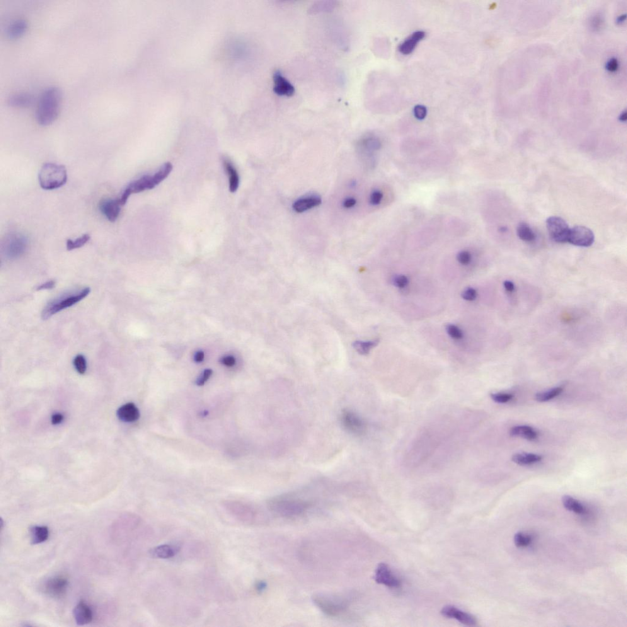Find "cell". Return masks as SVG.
Here are the masks:
<instances>
[{
  "instance_id": "obj_1",
  "label": "cell",
  "mask_w": 627,
  "mask_h": 627,
  "mask_svg": "<svg viewBox=\"0 0 627 627\" xmlns=\"http://www.w3.org/2000/svg\"><path fill=\"white\" fill-rule=\"evenodd\" d=\"M445 435V432L437 427L423 430L409 448L406 456V464L411 468H416L424 464L439 449Z\"/></svg>"
},
{
  "instance_id": "obj_2",
  "label": "cell",
  "mask_w": 627,
  "mask_h": 627,
  "mask_svg": "<svg viewBox=\"0 0 627 627\" xmlns=\"http://www.w3.org/2000/svg\"><path fill=\"white\" fill-rule=\"evenodd\" d=\"M62 102V92L57 87H49L43 91L39 101L36 120L39 125L46 127L59 117Z\"/></svg>"
},
{
  "instance_id": "obj_3",
  "label": "cell",
  "mask_w": 627,
  "mask_h": 627,
  "mask_svg": "<svg viewBox=\"0 0 627 627\" xmlns=\"http://www.w3.org/2000/svg\"><path fill=\"white\" fill-rule=\"evenodd\" d=\"M310 506L311 504L307 501L288 496L275 497L268 502L271 512L282 518L300 517L309 509Z\"/></svg>"
},
{
  "instance_id": "obj_4",
  "label": "cell",
  "mask_w": 627,
  "mask_h": 627,
  "mask_svg": "<svg viewBox=\"0 0 627 627\" xmlns=\"http://www.w3.org/2000/svg\"><path fill=\"white\" fill-rule=\"evenodd\" d=\"M90 292V288L86 287L79 291L65 293L48 303L43 309L42 319L43 320H47L62 310L74 306L88 296Z\"/></svg>"
},
{
  "instance_id": "obj_5",
  "label": "cell",
  "mask_w": 627,
  "mask_h": 627,
  "mask_svg": "<svg viewBox=\"0 0 627 627\" xmlns=\"http://www.w3.org/2000/svg\"><path fill=\"white\" fill-rule=\"evenodd\" d=\"M39 182L45 190H54L66 184L67 171L64 166L54 163L43 164L39 173Z\"/></svg>"
},
{
  "instance_id": "obj_6",
  "label": "cell",
  "mask_w": 627,
  "mask_h": 627,
  "mask_svg": "<svg viewBox=\"0 0 627 627\" xmlns=\"http://www.w3.org/2000/svg\"><path fill=\"white\" fill-rule=\"evenodd\" d=\"M223 507L229 514L239 521L246 524H258L262 521V514L256 508L237 501H227Z\"/></svg>"
},
{
  "instance_id": "obj_7",
  "label": "cell",
  "mask_w": 627,
  "mask_h": 627,
  "mask_svg": "<svg viewBox=\"0 0 627 627\" xmlns=\"http://www.w3.org/2000/svg\"><path fill=\"white\" fill-rule=\"evenodd\" d=\"M28 246V239L19 232H10L1 241V253L9 260L20 258L25 253Z\"/></svg>"
},
{
  "instance_id": "obj_8",
  "label": "cell",
  "mask_w": 627,
  "mask_h": 627,
  "mask_svg": "<svg viewBox=\"0 0 627 627\" xmlns=\"http://www.w3.org/2000/svg\"><path fill=\"white\" fill-rule=\"evenodd\" d=\"M314 604L324 614L330 617H338L345 613L348 604L345 599L326 595H317L312 598Z\"/></svg>"
},
{
  "instance_id": "obj_9",
  "label": "cell",
  "mask_w": 627,
  "mask_h": 627,
  "mask_svg": "<svg viewBox=\"0 0 627 627\" xmlns=\"http://www.w3.org/2000/svg\"><path fill=\"white\" fill-rule=\"evenodd\" d=\"M546 227L554 241L560 243L568 241L570 229L565 220L558 216L549 217L546 220Z\"/></svg>"
},
{
  "instance_id": "obj_10",
  "label": "cell",
  "mask_w": 627,
  "mask_h": 627,
  "mask_svg": "<svg viewBox=\"0 0 627 627\" xmlns=\"http://www.w3.org/2000/svg\"><path fill=\"white\" fill-rule=\"evenodd\" d=\"M343 427L350 434L362 435L367 429L365 421L357 413L351 410H344L341 415Z\"/></svg>"
},
{
  "instance_id": "obj_11",
  "label": "cell",
  "mask_w": 627,
  "mask_h": 627,
  "mask_svg": "<svg viewBox=\"0 0 627 627\" xmlns=\"http://www.w3.org/2000/svg\"><path fill=\"white\" fill-rule=\"evenodd\" d=\"M594 234L591 230L579 226L570 230L567 242L577 246L589 247L594 243Z\"/></svg>"
},
{
  "instance_id": "obj_12",
  "label": "cell",
  "mask_w": 627,
  "mask_h": 627,
  "mask_svg": "<svg viewBox=\"0 0 627 627\" xmlns=\"http://www.w3.org/2000/svg\"><path fill=\"white\" fill-rule=\"evenodd\" d=\"M156 187L155 186L152 176L146 175L143 176L142 177L138 179V180L132 181L129 184V185L125 188L120 198L121 203L122 206L127 203L128 198L133 194H137L143 192L145 190H152Z\"/></svg>"
},
{
  "instance_id": "obj_13",
  "label": "cell",
  "mask_w": 627,
  "mask_h": 627,
  "mask_svg": "<svg viewBox=\"0 0 627 627\" xmlns=\"http://www.w3.org/2000/svg\"><path fill=\"white\" fill-rule=\"evenodd\" d=\"M68 586V581L67 578L58 576L50 578L47 580L43 586L45 594L52 598H62L66 594Z\"/></svg>"
},
{
  "instance_id": "obj_14",
  "label": "cell",
  "mask_w": 627,
  "mask_h": 627,
  "mask_svg": "<svg viewBox=\"0 0 627 627\" xmlns=\"http://www.w3.org/2000/svg\"><path fill=\"white\" fill-rule=\"evenodd\" d=\"M375 581L378 584L386 585L391 589L400 587L401 581L394 575L386 563H380L375 572Z\"/></svg>"
},
{
  "instance_id": "obj_15",
  "label": "cell",
  "mask_w": 627,
  "mask_h": 627,
  "mask_svg": "<svg viewBox=\"0 0 627 627\" xmlns=\"http://www.w3.org/2000/svg\"><path fill=\"white\" fill-rule=\"evenodd\" d=\"M441 614L443 616L447 617L450 619H454L457 621L461 622V624L465 626L473 627L476 625V617L473 615L467 613L466 612L462 611V610L457 608V607L452 606V605H447L441 610Z\"/></svg>"
},
{
  "instance_id": "obj_16",
  "label": "cell",
  "mask_w": 627,
  "mask_h": 627,
  "mask_svg": "<svg viewBox=\"0 0 627 627\" xmlns=\"http://www.w3.org/2000/svg\"><path fill=\"white\" fill-rule=\"evenodd\" d=\"M122 206L120 198L118 199V198L117 199L108 198V199H104L101 201L99 203V209L108 221L114 222L117 221L119 216Z\"/></svg>"
},
{
  "instance_id": "obj_17",
  "label": "cell",
  "mask_w": 627,
  "mask_h": 627,
  "mask_svg": "<svg viewBox=\"0 0 627 627\" xmlns=\"http://www.w3.org/2000/svg\"><path fill=\"white\" fill-rule=\"evenodd\" d=\"M273 91L278 96L290 97L294 95V86L280 71H276L273 74Z\"/></svg>"
},
{
  "instance_id": "obj_18",
  "label": "cell",
  "mask_w": 627,
  "mask_h": 627,
  "mask_svg": "<svg viewBox=\"0 0 627 627\" xmlns=\"http://www.w3.org/2000/svg\"><path fill=\"white\" fill-rule=\"evenodd\" d=\"M322 203V198L317 195L305 196L295 201L293 204L294 211L302 214L311 210L312 208L318 207Z\"/></svg>"
},
{
  "instance_id": "obj_19",
  "label": "cell",
  "mask_w": 627,
  "mask_h": 627,
  "mask_svg": "<svg viewBox=\"0 0 627 627\" xmlns=\"http://www.w3.org/2000/svg\"><path fill=\"white\" fill-rule=\"evenodd\" d=\"M73 615L77 625L84 626L90 623L93 620V611L90 607L83 601L80 602L74 607Z\"/></svg>"
},
{
  "instance_id": "obj_20",
  "label": "cell",
  "mask_w": 627,
  "mask_h": 627,
  "mask_svg": "<svg viewBox=\"0 0 627 627\" xmlns=\"http://www.w3.org/2000/svg\"><path fill=\"white\" fill-rule=\"evenodd\" d=\"M117 416L120 420L124 422H134L139 419L140 412L139 409L134 404L130 403L125 404L118 409Z\"/></svg>"
},
{
  "instance_id": "obj_21",
  "label": "cell",
  "mask_w": 627,
  "mask_h": 627,
  "mask_svg": "<svg viewBox=\"0 0 627 627\" xmlns=\"http://www.w3.org/2000/svg\"><path fill=\"white\" fill-rule=\"evenodd\" d=\"M28 29V23L23 19H18L11 22L6 28V36L9 40H17L22 37Z\"/></svg>"
},
{
  "instance_id": "obj_22",
  "label": "cell",
  "mask_w": 627,
  "mask_h": 627,
  "mask_svg": "<svg viewBox=\"0 0 627 627\" xmlns=\"http://www.w3.org/2000/svg\"><path fill=\"white\" fill-rule=\"evenodd\" d=\"M426 33L423 31H416L406 39L399 46V52L404 55H408L413 52L417 43L425 38Z\"/></svg>"
},
{
  "instance_id": "obj_23",
  "label": "cell",
  "mask_w": 627,
  "mask_h": 627,
  "mask_svg": "<svg viewBox=\"0 0 627 627\" xmlns=\"http://www.w3.org/2000/svg\"><path fill=\"white\" fill-rule=\"evenodd\" d=\"M34 101L33 96L26 93H19L12 94L8 99V104L10 107L15 108H26L32 105Z\"/></svg>"
},
{
  "instance_id": "obj_24",
  "label": "cell",
  "mask_w": 627,
  "mask_h": 627,
  "mask_svg": "<svg viewBox=\"0 0 627 627\" xmlns=\"http://www.w3.org/2000/svg\"><path fill=\"white\" fill-rule=\"evenodd\" d=\"M178 548L176 546L163 544L152 548L150 551V556L156 559H169L175 556L178 553Z\"/></svg>"
},
{
  "instance_id": "obj_25",
  "label": "cell",
  "mask_w": 627,
  "mask_h": 627,
  "mask_svg": "<svg viewBox=\"0 0 627 627\" xmlns=\"http://www.w3.org/2000/svg\"><path fill=\"white\" fill-rule=\"evenodd\" d=\"M223 165L229 177V190L231 193H236L239 187V179L238 173L233 164L228 159H224Z\"/></svg>"
},
{
  "instance_id": "obj_26",
  "label": "cell",
  "mask_w": 627,
  "mask_h": 627,
  "mask_svg": "<svg viewBox=\"0 0 627 627\" xmlns=\"http://www.w3.org/2000/svg\"><path fill=\"white\" fill-rule=\"evenodd\" d=\"M510 434L513 437H520L528 440H534L538 437V433L529 426H517L512 428Z\"/></svg>"
},
{
  "instance_id": "obj_27",
  "label": "cell",
  "mask_w": 627,
  "mask_h": 627,
  "mask_svg": "<svg viewBox=\"0 0 627 627\" xmlns=\"http://www.w3.org/2000/svg\"><path fill=\"white\" fill-rule=\"evenodd\" d=\"M542 456L541 455L527 454V453H520L513 455L512 460L515 464L520 465V466H529L539 462L541 461Z\"/></svg>"
},
{
  "instance_id": "obj_28",
  "label": "cell",
  "mask_w": 627,
  "mask_h": 627,
  "mask_svg": "<svg viewBox=\"0 0 627 627\" xmlns=\"http://www.w3.org/2000/svg\"><path fill=\"white\" fill-rule=\"evenodd\" d=\"M358 146L363 153L370 154L381 149V142L376 137H367L360 140Z\"/></svg>"
},
{
  "instance_id": "obj_29",
  "label": "cell",
  "mask_w": 627,
  "mask_h": 627,
  "mask_svg": "<svg viewBox=\"0 0 627 627\" xmlns=\"http://www.w3.org/2000/svg\"><path fill=\"white\" fill-rule=\"evenodd\" d=\"M562 503L566 510L570 511L578 515H584L587 513V508L583 503L570 496H565L562 497Z\"/></svg>"
},
{
  "instance_id": "obj_30",
  "label": "cell",
  "mask_w": 627,
  "mask_h": 627,
  "mask_svg": "<svg viewBox=\"0 0 627 627\" xmlns=\"http://www.w3.org/2000/svg\"><path fill=\"white\" fill-rule=\"evenodd\" d=\"M31 543L37 544L45 541L49 536V531L47 526H33L30 529Z\"/></svg>"
},
{
  "instance_id": "obj_31",
  "label": "cell",
  "mask_w": 627,
  "mask_h": 627,
  "mask_svg": "<svg viewBox=\"0 0 627 627\" xmlns=\"http://www.w3.org/2000/svg\"><path fill=\"white\" fill-rule=\"evenodd\" d=\"M517 234L519 238L525 242H533L536 240V234L529 224L526 222H520L518 225Z\"/></svg>"
},
{
  "instance_id": "obj_32",
  "label": "cell",
  "mask_w": 627,
  "mask_h": 627,
  "mask_svg": "<svg viewBox=\"0 0 627 627\" xmlns=\"http://www.w3.org/2000/svg\"><path fill=\"white\" fill-rule=\"evenodd\" d=\"M379 343V340L369 341H356L353 344V347L357 352L362 355H367L372 348L376 347Z\"/></svg>"
},
{
  "instance_id": "obj_33",
  "label": "cell",
  "mask_w": 627,
  "mask_h": 627,
  "mask_svg": "<svg viewBox=\"0 0 627 627\" xmlns=\"http://www.w3.org/2000/svg\"><path fill=\"white\" fill-rule=\"evenodd\" d=\"M563 389L561 388V387H556V388L552 389L549 390L537 393L536 396V399L537 401L541 402V403L550 401L551 399L560 395Z\"/></svg>"
},
{
  "instance_id": "obj_34",
  "label": "cell",
  "mask_w": 627,
  "mask_h": 627,
  "mask_svg": "<svg viewBox=\"0 0 627 627\" xmlns=\"http://www.w3.org/2000/svg\"><path fill=\"white\" fill-rule=\"evenodd\" d=\"M173 164L171 163H167L164 164L163 166L159 169V171L152 175L155 186L158 185L162 181L165 180L169 174L171 173L172 171H173Z\"/></svg>"
},
{
  "instance_id": "obj_35",
  "label": "cell",
  "mask_w": 627,
  "mask_h": 627,
  "mask_svg": "<svg viewBox=\"0 0 627 627\" xmlns=\"http://www.w3.org/2000/svg\"><path fill=\"white\" fill-rule=\"evenodd\" d=\"M89 239H90V236L88 234H84L79 238L74 239V240H72L71 239H67L66 241L67 251H72L74 250V249L81 248V247L86 244Z\"/></svg>"
},
{
  "instance_id": "obj_36",
  "label": "cell",
  "mask_w": 627,
  "mask_h": 627,
  "mask_svg": "<svg viewBox=\"0 0 627 627\" xmlns=\"http://www.w3.org/2000/svg\"><path fill=\"white\" fill-rule=\"evenodd\" d=\"M532 539H533L531 535L519 532L515 535L514 541L515 545L518 548H526L531 544Z\"/></svg>"
},
{
  "instance_id": "obj_37",
  "label": "cell",
  "mask_w": 627,
  "mask_h": 627,
  "mask_svg": "<svg viewBox=\"0 0 627 627\" xmlns=\"http://www.w3.org/2000/svg\"><path fill=\"white\" fill-rule=\"evenodd\" d=\"M73 364L75 369L80 374L86 373L87 368L86 360L83 355H77L74 358Z\"/></svg>"
},
{
  "instance_id": "obj_38",
  "label": "cell",
  "mask_w": 627,
  "mask_h": 627,
  "mask_svg": "<svg viewBox=\"0 0 627 627\" xmlns=\"http://www.w3.org/2000/svg\"><path fill=\"white\" fill-rule=\"evenodd\" d=\"M447 333L454 340H461L463 337V333L461 329L457 327V326L453 325V324H448L445 327Z\"/></svg>"
},
{
  "instance_id": "obj_39",
  "label": "cell",
  "mask_w": 627,
  "mask_h": 627,
  "mask_svg": "<svg viewBox=\"0 0 627 627\" xmlns=\"http://www.w3.org/2000/svg\"><path fill=\"white\" fill-rule=\"evenodd\" d=\"M491 398L496 403L498 404L507 403L512 400L513 396L512 394L505 393H496L491 394Z\"/></svg>"
},
{
  "instance_id": "obj_40",
  "label": "cell",
  "mask_w": 627,
  "mask_h": 627,
  "mask_svg": "<svg viewBox=\"0 0 627 627\" xmlns=\"http://www.w3.org/2000/svg\"><path fill=\"white\" fill-rule=\"evenodd\" d=\"M590 26L593 30L598 31L600 30L604 24V19L600 14H597L592 16L590 19Z\"/></svg>"
},
{
  "instance_id": "obj_41",
  "label": "cell",
  "mask_w": 627,
  "mask_h": 627,
  "mask_svg": "<svg viewBox=\"0 0 627 627\" xmlns=\"http://www.w3.org/2000/svg\"><path fill=\"white\" fill-rule=\"evenodd\" d=\"M472 260L471 254L469 251H462L459 252L457 255V260L461 265H467L471 263Z\"/></svg>"
},
{
  "instance_id": "obj_42",
  "label": "cell",
  "mask_w": 627,
  "mask_h": 627,
  "mask_svg": "<svg viewBox=\"0 0 627 627\" xmlns=\"http://www.w3.org/2000/svg\"><path fill=\"white\" fill-rule=\"evenodd\" d=\"M393 284L394 286L403 289L406 287L409 284V279L408 277L404 275H397L393 278Z\"/></svg>"
},
{
  "instance_id": "obj_43",
  "label": "cell",
  "mask_w": 627,
  "mask_h": 627,
  "mask_svg": "<svg viewBox=\"0 0 627 627\" xmlns=\"http://www.w3.org/2000/svg\"><path fill=\"white\" fill-rule=\"evenodd\" d=\"M461 297L462 299L466 300V301H474V300L476 299V297H477V292H476V290L475 289H474V288L469 287L467 288V289H465L464 291L462 292Z\"/></svg>"
},
{
  "instance_id": "obj_44",
  "label": "cell",
  "mask_w": 627,
  "mask_h": 627,
  "mask_svg": "<svg viewBox=\"0 0 627 627\" xmlns=\"http://www.w3.org/2000/svg\"><path fill=\"white\" fill-rule=\"evenodd\" d=\"M383 197V193L381 191L375 190L370 195V203L374 206L378 205L381 203Z\"/></svg>"
},
{
  "instance_id": "obj_45",
  "label": "cell",
  "mask_w": 627,
  "mask_h": 627,
  "mask_svg": "<svg viewBox=\"0 0 627 627\" xmlns=\"http://www.w3.org/2000/svg\"><path fill=\"white\" fill-rule=\"evenodd\" d=\"M212 374L213 371L211 369H205L202 374L197 379V381H196V384L198 386H203L207 382L208 380L210 378Z\"/></svg>"
},
{
  "instance_id": "obj_46",
  "label": "cell",
  "mask_w": 627,
  "mask_h": 627,
  "mask_svg": "<svg viewBox=\"0 0 627 627\" xmlns=\"http://www.w3.org/2000/svg\"><path fill=\"white\" fill-rule=\"evenodd\" d=\"M414 115L418 120H423L427 114V108L425 106L418 105L414 108Z\"/></svg>"
},
{
  "instance_id": "obj_47",
  "label": "cell",
  "mask_w": 627,
  "mask_h": 627,
  "mask_svg": "<svg viewBox=\"0 0 627 627\" xmlns=\"http://www.w3.org/2000/svg\"><path fill=\"white\" fill-rule=\"evenodd\" d=\"M619 65L618 60H617L616 58L612 57L611 59L607 60L606 65H605V67H606V69L607 71L613 72L616 71L618 69Z\"/></svg>"
},
{
  "instance_id": "obj_48",
  "label": "cell",
  "mask_w": 627,
  "mask_h": 627,
  "mask_svg": "<svg viewBox=\"0 0 627 627\" xmlns=\"http://www.w3.org/2000/svg\"><path fill=\"white\" fill-rule=\"evenodd\" d=\"M220 362L226 367H232L236 364V359L233 356H225L221 358Z\"/></svg>"
},
{
  "instance_id": "obj_49",
  "label": "cell",
  "mask_w": 627,
  "mask_h": 627,
  "mask_svg": "<svg viewBox=\"0 0 627 627\" xmlns=\"http://www.w3.org/2000/svg\"><path fill=\"white\" fill-rule=\"evenodd\" d=\"M55 284H56V283H55L54 281H50L43 283V284L39 285V286L36 288V290H42L52 289L55 287Z\"/></svg>"
},
{
  "instance_id": "obj_50",
  "label": "cell",
  "mask_w": 627,
  "mask_h": 627,
  "mask_svg": "<svg viewBox=\"0 0 627 627\" xmlns=\"http://www.w3.org/2000/svg\"><path fill=\"white\" fill-rule=\"evenodd\" d=\"M64 415L61 413H57L53 415L52 417V423L53 425H59L64 420Z\"/></svg>"
},
{
  "instance_id": "obj_51",
  "label": "cell",
  "mask_w": 627,
  "mask_h": 627,
  "mask_svg": "<svg viewBox=\"0 0 627 627\" xmlns=\"http://www.w3.org/2000/svg\"><path fill=\"white\" fill-rule=\"evenodd\" d=\"M357 203V200L354 198H347L343 203L344 207L346 208H350L354 207Z\"/></svg>"
},
{
  "instance_id": "obj_52",
  "label": "cell",
  "mask_w": 627,
  "mask_h": 627,
  "mask_svg": "<svg viewBox=\"0 0 627 627\" xmlns=\"http://www.w3.org/2000/svg\"><path fill=\"white\" fill-rule=\"evenodd\" d=\"M204 352L202 350H198L195 352V356H194V360H195V362L200 363L203 362V360H204Z\"/></svg>"
},
{
  "instance_id": "obj_53",
  "label": "cell",
  "mask_w": 627,
  "mask_h": 627,
  "mask_svg": "<svg viewBox=\"0 0 627 627\" xmlns=\"http://www.w3.org/2000/svg\"><path fill=\"white\" fill-rule=\"evenodd\" d=\"M503 286H504L505 290L508 292L511 293L515 291V285L514 283L512 281H505L503 282Z\"/></svg>"
},
{
  "instance_id": "obj_54",
  "label": "cell",
  "mask_w": 627,
  "mask_h": 627,
  "mask_svg": "<svg viewBox=\"0 0 627 627\" xmlns=\"http://www.w3.org/2000/svg\"><path fill=\"white\" fill-rule=\"evenodd\" d=\"M265 587L266 585L264 583L259 582L258 583H257L256 587V589L258 590L259 592H261L263 590L265 589Z\"/></svg>"
},
{
  "instance_id": "obj_55",
  "label": "cell",
  "mask_w": 627,
  "mask_h": 627,
  "mask_svg": "<svg viewBox=\"0 0 627 627\" xmlns=\"http://www.w3.org/2000/svg\"><path fill=\"white\" fill-rule=\"evenodd\" d=\"M619 120H621V122H626L627 120L626 111H625V112H623L621 113V116H620L619 117Z\"/></svg>"
},
{
  "instance_id": "obj_56",
  "label": "cell",
  "mask_w": 627,
  "mask_h": 627,
  "mask_svg": "<svg viewBox=\"0 0 627 627\" xmlns=\"http://www.w3.org/2000/svg\"><path fill=\"white\" fill-rule=\"evenodd\" d=\"M626 16L625 15V14H624V15H622L619 17V18L617 19V22H618V23H622V22L626 20Z\"/></svg>"
}]
</instances>
